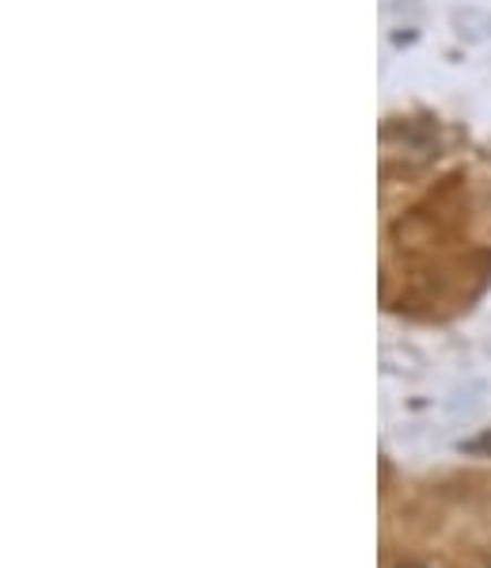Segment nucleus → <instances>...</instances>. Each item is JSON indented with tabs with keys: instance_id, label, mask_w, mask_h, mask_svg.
Here are the masks:
<instances>
[{
	"instance_id": "nucleus-1",
	"label": "nucleus",
	"mask_w": 491,
	"mask_h": 568,
	"mask_svg": "<svg viewBox=\"0 0 491 568\" xmlns=\"http://www.w3.org/2000/svg\"><path fill=\"white\" fill-rule=\"evenodd\" d=\"M400 568H423V565H400Z\"/></svg>"
}]
</instances>
